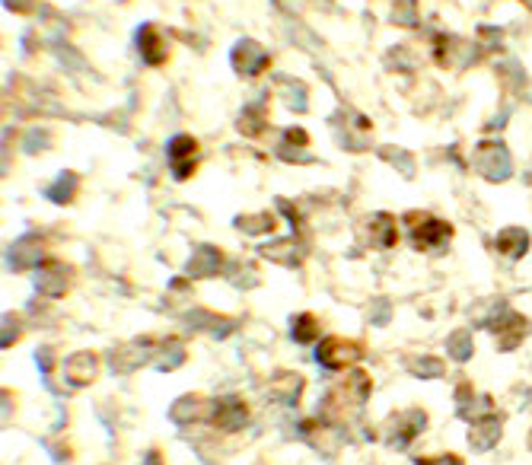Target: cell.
<instances>
[{"mask_svg":"<svg viewBox=\"0 0 532 465\" xmlns=\"http://www.w3.org/2000/svg\"><path fill=\"white\" fill-rule=\"evenodd\" d=\"M405 223H408L411 249H418V252H443L453 243V223H446L434 214L411 211L405 214Z\"/></svg>","mask_w":532,"mask_h":465,"instance_id":"cell-1","label":"cell"},{"mask_svg":"<svg viewBox=\"0 0 532 465\" xmlns=\"http://www.w3.org/2000/svg\"><path fill=\"white\" fill-rule=\"evenodd\" d=\"M364 354H367L364 344L354 338H341V335L322 338L316 348V360L325 370H348L357 364V360H364Z\"/></svg>","mask_w":532,"mask_h":465,"instance_id":"cell-2","label":"cell"},{"mask_svg":"<svg viewBox=\"0 0 532 465\" xmlns=\"http://www.w3.org/2000/svg\"><path fill=\"white\" fill-rule=\"evenodd\" d=\"M166 163H169V172H173L176 182H188L198 172V163H201V147L192 134H176L169 137L166 144Z\"/></svg>","mask_w":532,"mask_h":465,"instance_id":"cell-3","label":"cell"},{"mask_svg":"<svg viewBox=\"0 0 532 465\" xmlns=\"http://www.w3.org/2000/svg\"><path fill=\"white\" fill-rule=\"evenodd\" d=\"M475 169L482 179L501 185L513 176V157L501 141H485L475 150Z\"/></svg>","mask_w":532,"mask_h":465,"instance_id":"cell-4","label":"cell"},{"mask_svg":"<svg viewBox=\"0 0 532 465\" xmlns=\"http://www.w3.org/2000/svg\"><path fill=\"white\" fill-rule=\"evenodd\" d=\"M485 325L491 329V335L497 338V348H501V351L520 348V344L526 341V335L532 332V322L526 316H520L517 309H507V306L494 319H488Z\"/></svg>","mask_w":532,"mask_h":465,"instance_id":"cell-5","label":"cell"},{"mask_svg":"<svg viewBox=\"0 0 532 465\" xmlns=\"http://www.w3.org/2000/svg\"><path fill=\"white\" fill-rule=\"evenodd\" d=\"M32 281H36V290L42 297H51V300H58V297H64L67 290H71V284H74V268L67 265V262H61V258H45V262L32 271Z\"/></svg>","mask_w":532,"mask_h":465,"instance_id":"cell-6","label":"cell"},{"mask_svg":"<svg viewBox=\"0 0 532 465\" xmlns=\"http://www.w3.org/2000/svg\"><path fill=\"white\" fill-rule=\"evenodd\" d=\"M360 243L370 249H392L399 243V230H396V217L386 211H373L360 220Z\"/></svg>","mask_w":532,"mask_h":465,"instance_id":"cell-7","label":"cell"},{"mask_svg":"<svg viewBox=\"0 0 532 465\" xmlns=\"http://www.w3.org/2000/svg\"><path fill=\"white\" fill-rule=\"evenodd\" d=\"M230 64H233V71L239 77L252 80V77H259L265 67L271 64V55H268V48L259 45L255 39H239L233 45V51H230Z\"/></svg>","mask_w":532,"mask_h":465,"instance_id":"cell-8","label":"cell"},{"mask_svg":"<svg viewBox=\"0 0 532 465\" xmlns=\"http://www.w3.org/2000/svg\"><path fill=\"white\" fill-rule=\"evenodd\" d=\"M45 258H48L45 239L36 236V233H26V236H20V239H16V243L7 249V268H10V271H26V268L36 271V268L45 262Z\"/></svg>","mask_w":532,"mask_h":465,"instance_id":"cell-9","label":"cell"},{"mask_svg":"<svg viewBox=\"0 0 532 465\" xmlns=\"http://www.w3.org/2000/svg\"><path fill=\"white\" fill-rule=\"evenodd\" d=\"M99 370H102L99 354H93V351H77V354H71L64 360V380H67V386H71V389L93 386L99 380Z\"/></svg>","mask_w":532,"mask_h":465,"instance_id":"cell-10","label":"cell"},{"mask_svg":"<svg viewBox=\"0 0 532 465\" xmlns=\"http://www.w3.org/2000/svg\"><path fill=\"white\" fill-rule=\"evenodd\" d=\"M134 45H137V55H141L144 64H150V67H160V64H166V58H169V42H166V36H163V29L153 26V23L137 26Z\"/></svg>","mask_w":532,"mask_h":465,"instance_id":"cell-11","label":"cell"},{"mask_svg":"<svg viewBox=\"0 0 532 465\" xmlns=\"http://www.w3.org/2000/svg\"><path fill=\"white\" fill-rule=\"evenodd\" d=\"M211 424L233 434V430L249 424V405L239 399V395H220V399H214V408H211Z\"/></svg>","mask_w":532,"mask_h":465,"instance_id":"cell-12","label":"cell"},{"mask_svg":"<svg viewBox=\"0 0 532 465\" xmlns=\"http://www.w3.org/2000/svg\"><path fill=\"white\" fill-rule=\"evenodd\" d=\"M456 402H459V418H469L472 424L494 415V399H491V395H478L472 389V383H459Z\"/></svg>","mask_w":532,"mask_h":465,"instance_id":"cell-13","label":"cell"},{"mask_svg":"<svg viewBox=\"0 0 532 465\" xmlns=\"http://www.w3.org/2000/svg\"><path fill=\"white\" fill-rule=\"evenodd\" d=\"M424 424H427V418H424L421 408L402 411V415H396V418H392V424H389V443L396 446V450H402V446L411 443V437L421 434Z\"/></svg>","mask_w":532,"mask_h":465,"instance_id":"cell-14","label":"cell"},{"mask_svg":"<svg viewBox=\"0 0 532 465\" xmlns=\"http://www.w3.org/2000/svg\"><path fill=\"white\" fill-rule=\"evenodd\" d=\"M223 268V252L217 246H198L192 252V258L185 262V274L188 278H211V274H220Z\"/></svg>","mask_w":532,"mask_h":465,"instance_id":"cell-15","label":"cell"},{"mask_svg":"<svg viewBox=\"0 0 532 465\" xmlns=\"http://www.w3.org/2000/svg\"><path fill=\"white\" fill-rule=\"evenodd\" d=\"M529 246H532V239L523 227H504L494 236V249L504 258H510V262H520V258L529 252Z\"/></svg>","mask_w":532,"mask_h":465,"instance_id":"cell-16","label":"cell"},{"mask_svg":"<svg viewBox=\"0 0 532 465\" xmlns=\"http://www.w3.org/2000/svg\"><path fill=\"white\" fill-rule=\"evenodd\" d=\"M211 408H214V402H208L204 395H185V399H179L173 405L169 418H173L176 424H192V421H201V418L211 421Z\"/></svg>","mask_w":532,"mask_h":465,"instance_id":"cell-17","label":"cell"},{"mask_svg":"<svg viewBox=\"0 0 532 465\" xmlns=\"http://www.w3.org/2000/svg\"><path fill=\"white\" fill-rule=\"evenodd\" d=\"M370 386H373L370 373H364V370H351V373H348V380L335 389V395H341V399L351 402V405L357 408V405H364V402L370 399Z\"/></svg>","mask_w":532,"mask_h":465,"instance_id":"cell-18","label":"cell"},{"mask_svg":"<svg viewBox=\"0 0 532 465\" xmlns=\"http://www.w3.org/2000/svg\"><path fill=\"white\" fill-rule=\"evenodd\" d=\"M77 188H80L77 172L67 169V172H61V176L45 188V195H48V201H55V204H71L77 198Z\"/></svg>","mask_w":532,"mask_h":465,"instance_id":"cell-19","label":"cell"},{"mask_svg":"<svg viewBox=\"0 0 532 465\" xmlns=\"http://www.w3.org/2000/svg\"><path fill=\"white\" fill-rule=\"evenodd\" d=\"M501 440V421H491V418H482L472 424V450H491V446Z\"/></svg>","mask_w":532,"mask_h":465,"instance_id":"cell-20","label":"cell"},{"mask_svg":"<svg viewBox=\"0 0 532 465\" xmlns=\"http://www.w3.org/2000/svg\"><path fill=\"white\" fill-rule=\"evenodd\" d=\"M233 227L249 233V236H265V233L278 230V220H274L271 214H243V217L233 220Z\"/></svg>","mask_w":532,"mask_h":465,"instance_id":"cell-21","label":"cell"},{"mask_svg":"<svg viewBox=\"0 0 532 465\" xmlns=\"http://www.w3.org/2000/svg\"><path fill=\"white\" fill-rule=\"evenodd\" d=\"M153 364L160 370H176L185 364V348L179 341H160V348L153 351Z\"/></svg>","mask_w":532,"mask_h":465,"instance_id":"cell-22","label":"cell"},{"mask_svg":"<svg viewBox=\"0 0 532 465\" xmlns=\"http://www.w3.org/2000/svg\"><path fill=\"white\" fill-rule=\"evenodd\" d=\"M236 128H239V134H246V137H259V134H265V109H259V106H246L243 112L236 115Z\"/></svg>","mask_w":532,"mask_h":465,"instance_id":"cell-23","label":"cell"},{"mask_svg":"<svg viewBox=\"0 0 532 465\" xmlns=\"http://www.w3.org/2000/svg\"><path fill=\"white\" fill-rule=\"evenodd\" d=\"M290 335H294L297 344H313L319 341V319L313 313H300L290 322Z\"/></svg>","mask_w":532,"mask_h":465,"instance_id":"cell-24","label":"cell"},{"mask_svg":"<svg viewBox=\"0 0 532 465\" xmlns=\"http://www.w3.org/2000/svg\"><path fill=\"white\" fill-rule=\"evenodd\" d=\"M262 255L271 258V262H278V265H300L303 262V249H294V243H290V239H281V243L265 246Z\"/></svg>","mask_w":532,"mask_h":465,"instance_id":"cell-25","label":"cell"},{"mask_svg":"<svg viewBox=\"0 0 532 465\" xmlns=\"http://www.w3.org/2000/svg\"><path fill=\"white\" fill-rule=\"evenodd\" d=\"M408 370L421 376V380H437V376H443V360L440 357H415L408 364Z\"/></svg>","mask_w":532,"mask_h":465,"instance_id":"cell-26","label":"cell"},{"mask_svg":"<svg viewBox=\"0 0 532 465\" xmlns=\"http://www.w3.org/2000/svg\"><path fill=\"white\" fill-rule=\"evenodd\" d=\"M446 351H450L453 360H469L472 357V335L469 332H453L450 341H446Z\"/></svg>","mask_w":532,"mask_h":465,"instance_id":"cell-27","label":"cell"},{"mask_svg":"<svg viewBox=\"0 0 532 465\" xmlns=\"http://www.w3.org/2000/svg\"><path fill=\"white\" fill-rule=\"evenodd\" d=\"M389 20L399 23V26H415V20H418V0H399V4L392 7Z\"/></svg>","mask_w":532,"mask_h":465,"instance_id":"cell-28","label":"cell"},{"mask_svg":"<svg viewBox=\"0 0 532 465\" xmlns=\"http://www.w3.org/2000/svg\"><path fill=\"white\" fill-rule=\"evenodd\" d=\"M380 157H383L386 163H392V166H399L402 176H415V160H405V157H408L405 150H399V147H383Z\"/></svg>","mask_w":532,"mask_h":465,"instance_id":"cell-29","label":"cell"},{"mask_svg":"<svg viewBox=\"0 0 532 465\" xmlns=\"http://www.w3.org/2000/svg\"><path fill=\"white\" fill-rule=\"evenodd\" d=\"M20 335H23L20 319H16L13 313H7L4 316V338H0V344H4V348H13V344L20 341Z\"/></svg>","mask_w":532,"mask_h":465,"instance_id":"cell-30","label":"cell"},{"mask_svg":"<svg viewBox=\"0 0 532 465\" xmlns=\"http://www.w3.org/2000/svg\"><path fill=\"white\" fill-rule=\"evenodd\" d=\"M418 465H466L459 456H453V453H446V456H440V459H418Z\"/></svg>","mask_w":532,"mask_h":465,"instance_id":"cell-31","label":"cell"},{"mask_svg":"<svg viewBox=\"0 0 532 465\" xmlns=\"http://www.w3.org/2000/svg\"><path fill=\"white\" fill-rule=\"evenodd\" d=\"M45 144H48V134H42V131H39V137H32V134L26 137V150H32V153L42 150Z\"/></svg>","mask_w":532,"mask_h":465,"instance_id":"cell-32","label":"cell"},{"mask_svg":"<svg viewBox=\"0 0 532 465\" xmlns=\"http://www.w3.org/2000/svg\"><path fill=\"white\" fill-rule=\"evenodd\" d=\"M144 465H163V453H160V450H150V453L144 456Z\"/></svg>","mask_w":532,"mask_h":465,"instance_id":"cell-33","label":"cell"},{"mask_svg":"<svg viewBox=\"0 0 532 465\" xmlns=\"http://www.w3.org/2000/svg\"><path fill=\"white\" fill-rule=\"evenodd\" d=\"M4 7H7V10H26L29 0H4Z\"/></svg>","mask_w":532,"mask_h":465,"instance_id":"cell-34","label":"cell"},{"mask_svg":"<svg viewBox=\"0 0 532 465\" xmlns=\"http://www.w3.org/2000/svg\"><path fill=\"white\" fill-rule=\"evenodd\" d=\"M523 4H526V7H529V10H532V0H523Z\"/></svg>","mask_w":532,"mask_h":465,"instance_id":"cell-35","label":"cell"}]
</instances>
